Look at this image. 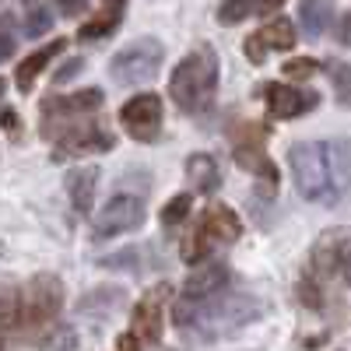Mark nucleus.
I'll return each mask as SVG.
<instances>
[{"mask_svg":"<svg viewBox=\"0 0 351 351\" xmlns=\"http://www.w3.org/2000/svg\"><path fill=\"white\" fill-rule=\"evenodd\" d=\"M144 225V200L134 193H116L106 208L92 221V236L95 239H112L120 232H134Z\"/></svg>","mask_w":351,"mask_h":351,"instance_id":"0eeeda50","label":"nucleus"},{"mask_svg":"<svg viewBox=\"0 0 351 351\" xmlns=\"http://www.w3.org/2000/svg\"><path fill=\"white\" fill-rule=\"evenodd\" d=\"M239 232H243L239 218L232 215L225 204H215V208H208V215L190 228V236L183 239V260L197 263L200 256H208V250L215 243H236Z\"/></svg>","mask_w":351,"mask_h":351,"instance_id":"20e7f679","label":"nucleus"},{"mask_svg":"<svg viewBox=\"0 0 351 351\" xmlns=\"http://www.w3.org/2000/svg\"><path fill=\"white\" fill-rule=\"evenodd\" d=\"M302 299H306L313 309L319 306V291H313V285H309V281H302Z\"/></svg>","mask_w":351,"mask_h":351,"instance_id":"7c9ffc66","label":"nucleus"},{"mask_svg":"<svg viewBox=\"0 0 351 351\" xmlns=\"http://www.w3.org/2000/svg\"><path fill=\"white\" fill-rule=\"evenodd\" d=\"M77 71H81V60H71V64H67V67H64L60 74H56V84H64V81H71V77H74Z\"/></svg>","mask_w":351,"mask_h":351,"instance_id":"c85d7f7f","label":"nucleus"},{"mask_svg":"<svg viewBox=\"0 0 351 351\" xmlns=\"http://www.w3.org/2000/svg\"><path fill=\"white\" fill-rule=\"evenodd\" d=\"M99 183V169H71L67 172V197L74 204V211H88L92 208V193Z\"/></svg>","mask_w":351,"mask_h":351,"instance_id":"dca6fc26","label":"nucleus"},{"mask_svg":"<svg viewBox=\"0 0 351 351\" xmlns=\"http://www.w3.org/2000/svg\"><path fill=\"white\" fill-rule=\"evenodd\" d=\"M256 309H260V302L250 299V295H221V299L200 306V309L180 306V309H172V316H176L180 327H197L200 334H208L215 341V337H221L228 330L250 324V319L256 316Z\"/></svg>","mask_w":351,"mask_h":351,"instance_id":"7ed1b4c3","label":"nucleus"},{"mask_svg":"<svg viewBox=\"0 0 351 351\" xmlns=\"http://www.w3.org/2000/svg\"><path fill=\"white\" fill-rule=\"evenodd\" d=\"M263 99H267V112L278 116V120H291V116H299V112L316 106L313 92H299V88H291V84H274V81L263 88Z\"/></svg>","mask_w":351,"mask_h":351,"instance_id":"f8f14e48","label":"nucleus"},{"mask_svg":"<svg viewBox=\"0 0 351 351\" xmlns=\"http://www.w3.org/2000/svg\"><path fill=\"white\" fill-rule=\"evenodd\" d=\"M169 295V288L158 285L148 299H141V306L134 309V330L130 337H137L141 344H158L162 337V299Z\"/></svg>","mask_w":351,"mask_h":351,"instance_id":"9b49d317","label":"nucleus"},{"mask_svg":"<svg viewBox=\"0 0 351 351\" xmlns=\"http://www.w3.org/2000/svg\"><path fill=\"white\" fill-rule=\"evenodd\" d=\"M18 324V295H0V334Z\"/></svg>","mask_w":351,"mask_h":351,"instance_id":"393cba45","label":"nucleus"},{"mask_svg":"<svg viewBox=\"0 0 351 351\" xmlns=\"http://www.w3.org/2000/svg\"><path fill=\"white\" fill-rule=\"evenodd\" d=\"M256 43L263 49H291L295 46V25H291L288 18H278L271 25H263L256 32Z\"/></svg>","mask_w":351,"mask_h":351,"instance_id":"6ab92c4d","label":"nucleus"},{"mask_svg":"<svg viewBox=\"0 0 351 351\" xmlns=\"http://www.w3.org/2000/svg\"><path fill=\"white\" fill-rule=\"evenodd\" d=\"M102 106V92L99 88H84L67 99H46L43 102V130L53 127L56 120H74V116H88Z\"/></svg>","mask_w":351,"mask_h":351,"instance_id":"1a4fd4ad","label":"nucleus"},{"mask_svg":"<svg viewBox=\"0 0 351 351\" xmlns=\"http://www.w3.org/2000/svg\"><path fill=\"white\" fill-rule=\"evenodd\" d=\"M253 11H256L253 4H221L218 18H221V21H243V18H250Z\"/></svg>","mask_w":351,"mask_h":351,"instance_id":"bb28decb","label":"nucleus"},{"mask_svg":"<svg viewBox=\"0 0 351 351\" xmlns=\"http://www.w3.org/2000/svg\"><path fill=\"white\" fill-rule=\"evenodd\" d=\"M334 95L341 106H351V64L334 67Z\"/></svg>","mask_w":351,"mask_h":351,"instance_id":"5701e85b","label":"nucleus"},{"mask_svg":"<svg viewBox=\"0 0 351 351\" xmlns=\"http://www.w3.org/2000/svg\"><path fill=\"white\" fill-rule=\"evenodd\" d=\"M120 351H137V341H134L130 334H123V337H120Z\"/></svg>","mask_w":351,"mask_h":351,"instance_id":"473e14b6","label":"nucleus"},{"mask_svg":"<svg viewBox=\"0 0 351 351\" xmlns=\"http://www.w3.org/2000/svg\"><path fill=\"white\" fill-rule=\"evenodd\" d=\"M162 56H165V49H162L158 39H137V43L123 46L112 56L109 74L120 84H144V81H152L158 74Z\"/></svg>","mask_w":351,"mask_h":351,"instance_id":"423d86ee","label":"nucleus"},{"mask_svg":"<svg viewBox=\"0 0 351 351\" xmlns=\"http://www.w3.org/2000/svg\"><path fill=\"white\" fill-rule=\"evenodd\" d=\"M285 74L302 81V77L316 74V60H309V56H299V60H288V64H285Z\"/></svg>","mask_w":351,"mask_h":351,"instance_id":"a878e982","label":"nucleus"},{"mask_svg":"<svg viewBox=\"0 0 351 351\" xmlns=\"http://www.w3.org/2000/svg\"><path fill=\"white\" fill-rule=\"evenodd\" d=\"M56 53H64V39H53V43H46L43 49H36L32 56H25V60L18 64V71H14V84H18V92H32L36 77L43 74V67L53 60Z\"/></svg>","mask_w":351,"mask_h":351,"instance_id":"ddd939ff","label":"nucleus"},{"mask_svg":"<svg viewBox=\"0 0 351 351\" xmlns=\"http://www.w3.org/2000/svg\"><path fill=\"white\" fill-rule=\"evenodd\" d=\"M295 186L313 204H337L351 186V148L341 141H302L288 152Z\"/></svg>","mask_w":351,"mask_h":351,"instance_id":"f257e3e1","label":"nucleus"},{"mask_svg":"<svg viewBox=\"0 0 351 351\" xmlns=\"http://www.w3.org/2000/svg\"><path fill=\"white\" fill-rule=\"evenodd\" d=\"M190 208H193V197L190 193H176L169 204H165V208H162V225H169V228H176V225H180L186 215H190Z\"/></svg>","mask_w":351,"mask_h":351,"instance_id":"412c9836","label":"nucleus"},{"mask_svg":"<svg viewBox=\"0 0 351 351\" xmlns=\"http://www.w3.org/2000/svg\"><path fill=\"white\" fill-rule=\"evenodd\" d=\"M120 120H123V127L134 141H155L158 130H162V99L152 95V92L134 95L120 109Z\"/></svg>","mask_w":351,"mask_h":351,"instance_id":"6e6552de","label":"nucleus"},{"mask_svg":"<svg viewBox=\"0 0 351 351\" xmlns=\"http://www.w3.org/2000/svg\"><path fill=\"white\" fill-rule=\"evenodd\" d=\"M64 144V152L71 155H84V152H109L112 148V137L95 130V127H77V130H64V134H56Z\"/></svg>","mask_w":351,"mask_h":351,"instance_id":"2eb2a0df","label":"nucleus"},{"mask_svg":"<svg viewBox=\"0 0 351 351\" xmlns=\"http://www.w3.org/2000/svg\"><path fill=\"white\" fill-rule=\"evenodd\" d=\"M337 39H341L344 46H351V14L341 18V32H337Z\"/></svg>","mask_w":351,"mask_h":351,"instance_id":"c756f323","label":"nucleus"},{"mask_svg":"<svg viewBox=\"0 0 351 351\" xmlns=\"http://www.w3.org/2000/svg\"><path fill=\"white\" fill-rule=\"evenodd\" d=\"M186 180L193 183V190L215 193L221 186V172H218V165H215L211 155H190L186 158Z\"/></svg>","mask_w":351,"mask_h":351,"instance_id":"f3484780","label":"nucleus"},{"mask_svg":"<svg viewBox=\"0 0 351 351\" xmlns=\"http://www.w3.org/2000/svg\"><path fill=\"white\" fill-rule=\"evenodd\" d=\"M299 18H302L309 36H319L327 28V21H330V8L327 4H302L299 8Z\"/></svg>","mask_w":351,"mask_h":351,"instance_id":"aec40b11","label":"nucleus"},{"mask_svg":"<svg viewBox=\"0 0 351 351\" xmlns=\"http://www.w3.org/2000/svg\"><path fill=\"white\" fill-rule=\"evenodd\" d=\"M232 155H236V162H239L246 172L267 176L271 183L278 180L274 162L263 155V130H260V127H243V134L236 137V148H232Z\"/></svg>","mask_w":351,"mask_h":351,"instance_id":"9d476101","label":"nucleus"},{"mask_svg":"<svg viewBox=\"0 0 351 351\" xmlns=\"http://www.w3.org/2000/svg\"><path fill=\"white\" fill-rule=\"evenodd\" d=\"M4 92H8V81H0V99H4Z\"/></svg>","mask_w":351,"mask_h":351,"instance_id":"72a5a7b5","label":"nucleus"},{"mask_svg":"<svg viewBox=\"0 0 351 351\" xmlns=\"http://www.w3.org/2000/svg\"><path fill=\"white\" fill-rule=\"evenodd\" d=\"M215 88H218V56L211 46H204L176 64L172 81H169V95L183 112H197L211 102Z\"/></svg>","mask_w":351,"mask_h":351,"instance_id":"f03ea898","label":"nucleus"},{"mask_svg":"<svg viewBox=\"0 0 351 351\" xmlns=\"http://www.w3.org/2000/svg\"><path fill=\"white\" fill-rule=\"evenodd\" d=\"M246 56H250L253 64H263V60H267V49H263V46L256 43V36H250V39H246Z\"/></svg>","mask_w":351,"mask_h":351,"instance_id":"cd10ccee","label":"nucleus"},{"mask_svg":"<svg viewBox=\"0 0 351 351\" xmlns=\"http://www.w3.org/2000/svg\"><path fill=\"white\" fill-rule=\"evenodd\" d=\"M120 18H123V4H116V0H112V4H102L92 18L81 25L77 36H81V39H106L112 28L120 25Z\"/></svg>","mask_w":351,"mask_h":351,"instance_id":"a211bd4d","label":"nucleus"},{"mask_svg":"<svg viewBox=\"0 0 351 351\" xmlns=\"http://www.w3.org/2000/svg\"><path fill=\"white\" fill-rule=\"evenodd\" d=\"M228 281V267L225 263H208L204 271H193L186 281H183V295L186 299H208Z\"/></svg>","mask_w":351,"mask_h":351,"instance_id":"4468645a","label":"nucleus"},{"mask_svg":"<svg viewBox=\"0 0 351 351\" xmlns=\"http://www.w3.org/2000/svg\"><path fill=\"white\" fill-rule=\"evenodd\" d=\"M49 21H53L49 8L36 4V8H28V14H25V32H28V36H43L46 28H49Z\"/></svg>","mask_w":351,"mask_h":351,"instance_id":"4be33fe9","label":"nucleus"},{"mask_svg":"<svg viewBox=\"0 0 351 351\" xmlns=\"http://www.w3.org/2000/svg\"><path fill=\"white\" fill-rule=\"evenodd\" d=\"M14 18L11 14H0V60H8V56L14 53Z\"/></svg>","mask_w":351,"mask_h":351,"instance_id":"b1692460","label":"nucleus"},{"mask_svg":"<svg viewBox=\"0 0 351 351\" xmlns=\"http://www.w3.org/2000/svg\"><path fill=\"white\" fill-rule=\"evenodd\" d=\"M64 306V285L53 274H39L25 285V291L18 295V324L25 327H43L60 313Z\"/></svg>","mask_w":351,"mask_h":351,"instance_id":"39448f33","label":"nucleus"},{"mask_svg":"<svg viewBox=\"0 0 351 351\" xmlns=\"http://www.w3.org/2000/svg\"><path fill=\"white\" fill-rule=\"evenodd\" d=\"M0 127H4V130H18V112L8 109L4 116H0Z\"/></svg>","mask_w":351,"mask_h":351,"instance_id":"2f4dec72","label":"nucleus"}]
</instances>
